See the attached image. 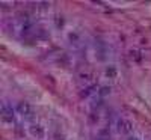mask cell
Returning <instances> with one entry per match:
<instances>
[{"label": "cell", "mask_w": 151, "mask_h": 140, "mask_svg": "<svg viewBox=\"0 0 151 140\" xmlns=\"http://www.w3.org/2000/svg\"><path fill=\"white\" fill-rule=\"evenodd\" d=\"M17 111H18V114H21V118L26 119V121H33V118H35V111H33L32 106L29 103H26V101L18 103Z\"/></svg>", "instance_id": "6da1fadb"}, {"label": "cell", "mask_w": 151, "mask_h": 140, "mask_svg": "<svg viewBox=\"0 0 151 140\" xmlns=\"http://www.w3.org/2000/svg\"><path fill=\"white\" fill-rule=\"evenodd\" d=\"M116 130L119 134H130L133 131V124L127 119H119L116 122Z\"/></svg>", "instance_id": "7a4b0ae2"}, {"label": "cell", "mask_w": 151, "mask_h": 140, "mask_svg": "<svg viewBox=\"0 0 151 140\" xmlns=\"http://www.w3.org/2000/svg\"><path fill=\"white\" fill-rule=\"evenodd\" d=\"M29 134L33 137V139H44L45 137V130L44 126L38 125V124H32L29 126Z\"/></svg>", "instance_id": "3957f363"}, {"label": "cell", "mask_w": 151, "mask_h": 140, "mask_svg": "<svg viewBox=\"0 0 151 140\" xmlns=\"http://www.w3.org/2000/svg\"><path fill=\"white\" fill-rule=\"evenodd\" d=\"M2 119L3 121H14V110H12V107L8 104V103H3L2 104Z\"/></svg>", "instance_id": "277c9868"}, {"label": "cell", "mask_w": 151, "mask_h": 140, "mask_svg": "<svg viewBox=\"0 0 151 140\" xmlns=\"http://www.w3.org/2000/svg\"><path fill=\"white\" fill-rule=\"evenodd\" d=\"M106 75H109V77H115V75H116V69L113 68V66L107 68V69H106Z\"/></svg>", "instance_id": "5b68a950"}, {"label": "cell", "mask_w": 151, "mask_h": 140, "mask_svg": "<svg viewBox=\"0 0 151 140\" xmlns=\"http://www.w3.org/2000/svg\"><path fill=\"white\" fill-rule=\"evenodd\" d=\"M109 94H110V87H107V86L101 87V91H100V95H101V96H106V95H109Z\"/></svg>", "instance_id": "8992f818"}, {"label": "cell", "mask_w": 151, "mask_h": 140, "mask_svg": "<svg viewBox=\"0 0 151 140\" xmlns=\"http://www.w3.org/2000/svg\"><path fill=\"white\" fill-rule=\"evenodd\" d=\"M53 139L55 140H65V136L64 134H59V133H55L53 134Z\"/></svg>", "instance_id": "52a82bcc"}, {"label": "cell", "mask_w": 151, "mask_h": 140, "mask_svg": "<svg viewBox=\"0 0 151 140\" xmlns=\"http://www.w3.org/2000/svg\"><path fill=\"white\" fill-rule=\"evenodd\" d=\"M127 140H139V139H137V137H134V136H130Z\"/></svg>", "instance_id": "ba28073f"}]
</instances>
